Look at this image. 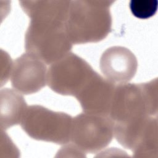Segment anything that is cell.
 Returning <instances> with one entry per match:
<instances>
[{"label":"cell","mask_w":158,"mask_h":158,"mask_svg":"<svg viewBox=\"0 0 158 158\" xmlns=\"http://www.w3.org/2000/svg\"><path fill=\"white\" fill-rule=\"evenodd\" d=\"M113 2L103 0L71 1L64 26L72 43L97 42L104 39L111 30L109 7Z\"/></svg>","instance_id":"cell-1"},{"label":"cell","mask_w":158,"mask_h":158,"mask_svg":"<svg viewBox=\"0 0 158 158\" xmlns=\"http://www.w3.org/2000/svg\"><path fill=\"white\" fill-rule=\"evenodd\" d=\"M157 80L145 83L122 84L115 87L109 117L115 123L127 122L138 118L156 115Z\"/></svg>","instance_id":"cell-2"},{"label":"cell","mask_w":158,"mask_h":158,"mask_svg":"<svg viewBox=\"0 0 158 158\" xmlns=\"http://www.w3.org/2000/svg\"><path fill=\"white\" fill-rule=\"evenodd\" d=\"M27 52L46 64L60 59L72 48L64 23L53 20H31L25 35Z\"/></svg>","instance_id":"cell-3"},{"label":"cell","mask_w":158,"mask_h":158,"mask_svg":"<svg viewBox=\"0 0 158 158\" xmlns=\"http://www.w3.org/2000/svg\"><path fill=\"white\" fill-rule=\"evenodd\" d=\"M72 122V117L65 113L33 105L27 107L21 125L34 139L64 144L70 139Z\"/></svg>","instance_id":"cell-4"},{"label":"cell","mask_w":158,"mask_h":158,"mask_svg":"<svg viewBox=\"0 0 158 158\" xmlns=\"http://www.w3.org/2000/svg\"><path fill=\"white\" fill-rule=\"evenodd\" d=\"M94 72L85 60L68 53L50 66L47 72V83L57 93L76 96Z\"/></svg>","instance_id":"cell-5"},{"label":"cell","mask_w":158,"mask_h":158,"mask_svg":"<svg viewBox=\"0 0 158 158\" xmlns=\"http://www.w3.org/2000/svg\"><path fill=\"white\" fill-rule=\"evenodd\" d=\"M114 122L107 115L81 114L72 119L70 139L80 148L95 152L112 139Z\"/></svg>","instance_id":"cell-6"},{"label":"cell","mask_w":158,"mask_h":158,"mask_svg":"<svg viewBox=\"0 0 158 158\" xmlns=\"http://www.w3.org/2000/svg\"><path fill=\"white\" fill-rule=\"evenodd\" d=\"M46 81V67L40 59L28 52L16 59L12 67L11 83L19 92L25 94L35 93Z\"/></svg>","instance_id":"cell-7"},{"label":"cell","mask_w":158,"mask_h":158,"mask_svg":"<svg viewBox=\"0 0 158 158\" xmlns=\"http://www.w3.org/2000/svg\"><path fill=\"white\" fill-rule=\"evenodd\" d=\"M114 85L96 72L76 98L86 113L109 116Z\"/></svg>","instance_id":"cell-8"},{"label":"cell","mask_w":158,"mask_h":158,"mask_svg":"<svg viewBox=\"0 0 158 158\" xmlns=\"http://www.w3.org/2000/svg\"><path fill=\"white\" fill-rule=\"evenodd\" d=\"M137 60L133 53L122 46L107 49L100 59V68L107 80L112 83L123 84L135 75Z\"/></svg>","instance_id":"cell-9"},{"label":"cell","mask_w":158,"mask_h":158,"mask_svg":"<svg viewBox=\"0 0 158 158\" xmlns=\"http://www.w3.org/2000/svg\"><path fill=\"white\" fill-rule=\"evenodd\" d=\"M70 1H21L20 6L31 20L65 22Z\"/></svg>","instance_id":"cell-10"},{"label":"cell","mask_w":158,"mask_h":158,"mask_svg":"<svg viewBox=\"0 0 158 158\" xmlns=\"http://www.w3.org/2000/svg\"><path fill=\"white\" fill-rule=\"evenodd\" d=\"M1 123L5 129L21 122L27 109L23 98L17 92L6 88L1 91Z\"/></svg>","instance_id":"cell-11"},{"label":"cell","mask_w":158,"mask_h":158,"mask_svg":"<svg viewBox=\"0 0 158 158\" xmlns=\"http://www.w3.org/2000/svg\"><path fill=\"white\" fill-rule=\"evenodd\" d=\"M129 6L134 16L147 19L157 12L158 2L157 0H131Z\"/></svg>","instance_id":"cell-12"}]
</instances>
